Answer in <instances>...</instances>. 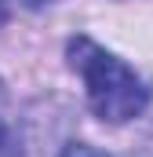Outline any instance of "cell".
I'll return each instance as SVG.
<instances>
[{
    "label": "cell",
    "instance_id": "cell-4",
    "mask_svg": "<svg viewBox=\"0 0 153 157\" xmlns=\"http://www.w3.org/2000/svg\"><path fill=\"white\" fill-rule=\"evenodd\" d=\"M26 7H47V4H55V0H22Z\"/></svg>",
    "mask_w": 153,
    "mask_h": 157
},
{
    "label": "cell",
    "instance_id": "cell-1",
    "mask_svg": "<svg viewBox=\"0 0 153 157\" xmlns=\"http://www.w3.org/2000/svg\"><path fill=\"white\" fill-rule=\"evenodd\" d=\"M66 59L84 77L88 106L95 110V117L110 124H124L146 110V88L139 73L124 59H117L113 51L95 44L91 37H73L66 44Z\"/></svg>",
    "mask_w": 153,
    "mask_h": 157
},
{
    "label": "cell",
    "instance_id": "cell-3",
    "mask_svg": "<svg viewBox=\"0 0 153 157\" xmlns=\"http://www.w3.org/2000/svg\"><path fill=\"white\" fill-rule=\"evenodd\" d=\"M58 157H110V154H102V150H95V146H88V143H69Z\"/></svg>",
    "mask_w": 153,
    "mask_h": 157
},
{
    "label": "cell",
    "instance_id": "cell-5",
    "mask_svg": "<svg viewBox=\"0 0 153 157\" xmlns=\"http://www.w3.org/2000/svg\"><path fill=\"white\" fill-rule=\"evenodd\" d=\"M7 22V0H0V26Z\"/></svg>",
    "mask_w": 153,
    "mask_h": 157
},
{
    "label": "cell",
    "instance_id": "cell-2",
    "mask_svg": "<svg viewBox=\"0 0 153 157\" xmlns=\"http://www.w3.org/2000/svg\"><path fill=\"white\" fill-rule=\"evenodd\" d=\"M0 157H22V135L11 124V110H7V91L0 80Z\"/></svg>",
    "mask_w": 153,
    "mask_h": 157
}]
</instances>
